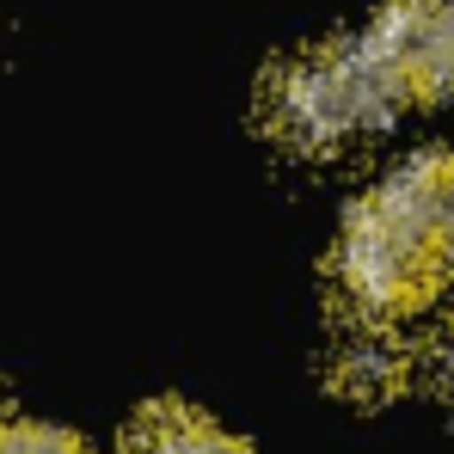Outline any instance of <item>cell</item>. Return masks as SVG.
Listing matches in <instances>:
<instances>
[{
  "mask_svg": "<svg viewBox=\"0 0 454 454\" xmlns=\"http://www.w3.org/2000/svg\"><path fill=\"white\" fill-rule=\"evenodd\" d=\"M0 454H86V449H80V436L56 430V424H6Z\"/></svg>",
  "mask_w": 454,
  "mask_h": 454,
  "instance_id": "7",
  "label": "cell"
},
{
  "mask_svg": "<svg viewBox=\"0 0 454 454\" xmlns=\"http://www.w3.org/2000/svg\"><path fill=\"white\" fill-rule=\"evenodd\" d=\"M123 454H246V449L227 436L215 418H203V411H191L178 399H160V405H148L129 424Z\"/></svg>",
  "mask_w": 454,
  "mask_h": 454,
  "instance_id": "5",
  "label": "cell"
},
{
  "mask_svg": "<svg viewBox=\"0 0 454 454\" xmlns=\"http://www.w3.org/2000/svg\"><path fill=\"white\" fill-rule=\"evenodd\" d=\"M442 258L454 264V215H449V227H442Z\"/></svg>",
  "mask_w": 454,
  "mask_h": 454,
  "instance_id": "9",
  "label": "cell"
},
{
  "mask_svg": "<svg viewBox=\"0 0 454 454\" xmlns=\"http://www.w3.org/2000/svg\"><path fill=\"white\" fill-rule=\"evenodd\" d=\"M380 197H387L405 222L436 233V246H442V227H449V215H454V153L430 148V153H418V160H405V166L380 184Z\"/></svg>",
  "mask_w": 454,
  "mask_h": 454,
  "instance_id": "6",
  "label": "cell"
},
{
  "mask_svg": "<svg viewBox=\"0 0 454 454\" xmlns=\"http://www.w3.org/2000/svg\"><path fill=\"white\" fill-rule=\"evenodd\" d=\"M436 363H442V380L454 387V319L442 325V344H436Z\"/></svg>",
  "mask_w": 454,
  "mask_h": 454,
  "instance_id": "8",
  "label": "cell"
},
{
  "mask_svg": "<svg viewBox=\"0 0 454 454\" xmlns=\"http://www.w3.org/2000/svg\"><path fill=\"white\" fill-rule=\"evenodd\" d=\"M405 105L411 98L387 80V68L363 43H332V50L289 56L264 86V123L295 153H325L350 136H363V129H380Z\"/></svg>",
  "mask_w": 454,
  "mask_h": 454,
  "instance_id": "1",
  "label": "cell"
},
{
  "mask_svg": "<svg viewBox=\"0 0 454 454\" xmlns=\"http://www.w3.org/2000/svg\"><path fill=\"white\" fill-rule=\"evenodd\" d=\"M380 325H387V319H369L363 332L338 338V350H332V380H338V393H350V399H363V405L393 399V393L405 387V375H411L405 344H393Z\"/></svg>",
  "mask_w": 454,
  "mask_h": 454,
  "instance_id": "4",
  "label": "cell"
},
{
  "mask_svg": "<svg viewBox=\"0 0 454 454\" xmlns=\"http://www.w3.org/2000/svg\"><path fill=\"white\" fill-rule=\"evenodd\" d=\"M363 50L405 98H449L454 92V0H387L363 31Z\"/></svg>",
  "mask_w": 454,
  "mask_h": 454,
  "instance_id": "3",
  "label": "cell"
},
{
  "mask_svg": "<svg viewBox=\"0 0 454 454\" xmlns=\"http://www.w3.org/2000/svg\"><path fill=\"white\" fill-rule=\"evenodd\" d=\"M436 264H442L436 233L405 222L380 191L344 222L338 258H332L338 289L350 295V307L363 319H399V313L424 307L436 289Z\"/></svg>",
  "mask_w": 454,
  "mask_h": 454,
  "instance_id": "2",
  "label": "cell"
}]
</instances>
